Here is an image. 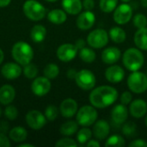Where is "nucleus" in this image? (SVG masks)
I'll use <instances>...</instances> for the list:
<instances>
[{"instance_id":"nucleus-1","label":"nucleus","mask_w":147,"mask_h":147,"mask_svg":"<svg viewBox=\"0 0 147 147\" xmlns=\"http://www.w3.org/2000/svg\"><path fill=\"white\" fill-rule=\"evenodd\" d=\"M117 90L109 85H102L91 90L89 95V101L96 109H106L113 105L118 99Z\"/></svg>"},{"instance_id":"nucleus-2","label":"nucleus","mask_w":147,"mask_h":147,"mask_svg":"<svg viewBox=\"0 0 147 147\" xmlns=\"http://www.w3.org/2000/svg\"><path fill=\"white\" fill-rule=\"evenodd\" d=\"M145 63L143 53L138 47H130L127 49L122 55V64L129 71H140Z\"/></svg>"},{"instance_id":"nucleus-3","label":"nucleus","mask_w":147,"mask_h":147,"mask_svg":"<svg viewBox=\"0 0 147 147\" xmlns=\"http://www.w3.org/2000/svg\"><path fill=\"white\" fill-rule=\"evenodd\" d=\"M12 56L14 59L20 65H26L31 62L34 52L32 47L26 42H16L12 47Z\"/></svg>"},{"instance_id":"nucleus-4","label":"nucleus","mask_w":147,"mask_h":147,"mask_svg":"<svg viewBox=\"0 0 147 147\" xmlns=\"http://www.w3.org/2000/svg\"><path fill=\"white\" fill-rule=\"evenodd\" d=\"M127 84L131 92L143 94L147 90V76L146 73L136 71H132L127 79Z\"/></svg>"},{"instance_id":"nucleus-5","label":"nucleus","mask_w":147,"mask_h":147,"mask_svg":"<svg viewBox=\"0 0 147 147\" xmlns=\"http://www.w3.org/2000/svg\"><path fill=\"white\" fill-rule=\"evenodd\" d=\"M97 110L91 104L81 107L76 114V121L81 127H90L97 121Z\"/></svg>"},{"instance_id":"nucleus-6","label":"nucleus","mask_w":147,"mask_h":147,"mask_svg":"<svg viewBox=\"0 0 147 147\" xmlns=\"http://www.w3.org/2000/svg\"><path fill=\"white\" fill-rule=\"evenodd\" d=\"M23 12L28 18L33 21H40L47 14L46 8L35 0L26 1L23 4Z\"/></svg>"},{"instance_id":"nucleus-7","label":"nucleus","mask_w":147,"mask_h":147,"mask_svg":"<svg viewBox=\"0 0 147 147\" xmlns=\"http://www.w3.org/2000/svg\"><path fill=\"white\" fill-rule=\"evenodd\" d=\"M109 33L102 28H96L90 31L87 36V44L93 49H101L109 43Z\"/></svg>"},{"instance_id":"nucleus-8","label":"nucleus","mask_w":147,"mask_h":147,"mask_svg":"<svg viewBox=\"0 0 147 147\" xmlns=\"http://www.w3.org/2000/svg\"><path fill=\"white\" fill-rule=\"evenodd\" d=\"M74 80L78 87L86 91L93 90L96 84V78L95 74L88 69H82L78 71Z\"/></svg>"},{"instance_id":"nucleus-9","label":"nucleus","mask_w":147,"mask_h":147,"mask_svg":"<svg viewBox=\"0 0 147 147\" xmlns=\"http://www.w3.org/2000/svg\"><path fill=\"white\" fill-rule=\"evenodd\" d=\"M133 8L130 4L124 3L118 5L113 13V19L118 25H125L129 22L133 17Z\"/></svg>"},{"instance_id":"nucleus-10","label":"nucleus","mask_w":147,"mask_h":147,"mask_svg":"<svg viewBox=\"0 0 147 147\" xmlns=\"http://www.w3.org/2000/svg\"><path fill=\"white\" fill-rule=\"evenodd\" d=\"M129 115V111L126 105L124 104H117L114 106L111 109V121L115 126H122L127 120Z\"/></svg>"},{"instance_id":"nucleus-11","label":"nucleus","mask_w":147,"mask_h":147,"mask_svg":"<svg viewBox=\"0 0 147 147\" xmlns=\"http://www.w3.org/2000/svg\"><path fill=\"white\" fill-rule=\"evenodd\" d=\"M95 22L96 16L92 10H84V12H80L76 20L77 27L82 31L90 30L94 26Z\"/></svg>"},{"instance_id":"nucleus-12","label":"nucleus","mask_w":147,"mask_h":147,"mask_svg":"<svg viewBox=\"0 0 147 147\" xmlns=\"http://www.w3.org/2000/svg\"><path fill=\"white\" fill-rule=\"evenodd\" d=\"M78 49L75 45L71 43H65L57 49V57L63 62H69L75 59Z\"/></svg>"},{"instance_id":"nucleus-13","label":"nucleus","mask_w":147,"mask_h":147,"mask_svg":"<svg viewBox=\"0 0 147 147\" xmlns=\"http://www.w3.org/2000/svg\"><path fill=\"white\" fill-rule=\"evenodd\" d=\"M125 71L124 69L117 65H110L104 72L105 78L108 82L111 84H118L123 81L125 78Z\"/></svg>"},{"instance_id":"nucleus-14","label":"nucleus","mask_w":147,"mask_h":147,"mask_svg":"<svg viewBox=\"0 0 147 147\" xmlns=\"http://www.w3.org/2000/svg\"><path fill=\"white\" fill-rule=\"evenodd\" d=\"M26 122L31 128L39 130L46 125L47 118L40 111L31 110L26 115Z\"/></svg>"},{"instance_id":"nucleus-15","label":"nucleus","mask_w":147,"mask_h":147,"mask_svg":"<svg viewBox=\"0 0 147 147\" xmlns=\"http://www.w3.org/2000/svg\"><path fill=\"white\" fill-rule=\"evenodd\" d=\"M129 114L135 119H140L147 114V102L140 98L133 100L129 104Z\"/></svg>"},{"instance_id":"nucleus-16","label":"nucleus","mask_w":147,"mask_h":147,"mask_svg":"<svg viewBox=\"0 0 147 147\" xmlns=\"http://www.w3.org/2000/svg\"><path fill=\"white\" fill-rule=\"evenodd\" d=\"M92 133L94 137L98 140H107L110 134V125L105 120H97L93 124Z\"/></svg>"},{"instance_id":"nucleus-17","label":"nucleus","mask_w":147,"mask_h":147,"mask_svg":"<svg viewBox=\"0 0 147 147\" xmlns=\"http://www.w3.org/2000/svg\"><path fill=\"white\" fill-rule=\"evenodd\" d=\"M32 91L38 96L47 95L51 90L50 80L46 77H40L34 80L31 86Z\"/></svg>"},{"instance_id":"nucleus-18","label":"nucleus","mask_w":147,"mask_h":147,"mask_svg":"<svg viewBox=\"0 0 147 147\" xmlns=\"http://www.w3.org/2000/svg\"><path fill=\"white\" fill-rule=\"evenodd\" d=\"M121 57V50L116 47H109L105 48L101 54L102 60L106 65H114L117 63Z\"/></svg>"},{"instance_id":"nucleus-19","label":"nucleus","mask_w":147,"mask_h":147,"mask_svg":"<svg viewBox=\"0 0 147 147\" xmlns=\"http://www.w3.org/2000/svg\"><path fill=\"white\" fill-rule=\"evenodd\" d=\"M78 110V102L72 98L65 99L59 106V111L62 116L65 118L73 117L77 114Z\"/></svg>"},{"instance_id":"nucleus-20","label":"nucleus","mask_w":147,"mask_h":147,"mask_svg":"<svg viewBox=\"0 0 147 147\" xmlns=\"http://www.w3.org/2000/svg\"><path fill=\"white\" fill-rule=\"evenodd\" d=\"M1 71L3 76L7 79H16L21 75L22 69L16 63H7L2 67Z\"/></svg>"},{"instance_id":"nucleus-21","label":"nucleus","mask_w":147,"mask_h":147,"mask_svg":"<svg viewBox=\"0 0 147 147\" xmlns=\"http://www.w3.org/2000/svg\"><path fill=\"white\" fill-rule=\"evenodd\" d=\"M62 7L64 10L70 15H78L83 9L81 0H62Z\"/></svg>"},{"instance_id":"nucleus-22","label":"nucleus","mask_w":147,"mask_h":147,"mask_svg":"<svg viewBox=\"0 0 147 147\" xmlns=\"http://www.w3.org/2000/svg\"><path fill=\"white\" fill-rule=\"evenodd\" d=\"M15 89L9 84L3 85L0 88V102L3 105H8L13 102L15 98Z\"/></svg>"},{"instance_id":"nucleus-23","label":"nucleus","mask_w":147,"mask_h":147,"mask_svg":"<svg viewBox=\"0 0 147 147\" xmlns=\"http://www.w3.org/2000/svg\"><path fill=\"white\" fill-rule=\"evenodd\" d=\"M135 46L141 51H147V27L139 28L134 36Z\"/></svg>"},{"instance_id":"nucleus-24","label":"nucleus","mask_w":147,"mask_h":147,"mask_svg":"<svg viewBox=\"0 0 147 147\" xmlns=\"http://www.w3.org/2000/svg\"><path fill=\"white\" fill-rule=\"evenodd\" d=\"M109 39L115 44H121L125 42L127 39V34L125 30L122 28L118 27V26L112 27L109 29Z\"/></svg>"},{"instance_id":"nucleus-25","label":"nucleus","mask_w":147,"mask_h":147,"mask_svg":"<svg viewBox=\"0 0 147 147\" xmlns=\"http://www.w3.org/2000/svg\"><path fill=\"white\" fill-rule=\"evenodd\" d=\"M47 18L52 23L59 25V24L64 23L66 21L67 16H66V12L65 10L59 9H55L51 10L48 13Z\"/></svg>"},{"instance_id":"nucleus-26","label":"nucleus","mask_w":147,"mask_h":147,"mask_svg":"<svg viewBox=\"0 0 147 147\" xmlns=\"http://www.w3.org/2000/svg\"><path fill=\"white\" fill-rule=\"evenodd\" d=\"M78 123L77 121H68L61 125L59 132L64 136H71L78 133Z\"/></svg>"},{"instance_id":"nucleus-27","label":"nucleus","mask_w":147,"mask_h":147,"mask_svg":"<svg viewBox=\"0 0 147 147\" xmlns=\"http://www.w3.org/2000/svg\"><path fill=\"white\" fill-rule=\"evenodd\" d=\"M79 58L84 63L90 64L93 63L96 59V53L92 47H84L79 50Z\"/></svg>"},{"instance_id":"nucleus-28","label":"nucleus","mask_w":147,"mask_h":147,"mask_svg":"<svg viewBox=\"0 0 147 147\" xmlns=\"http://www.w3.org/2000/svg\"><path fill=\"white\" fill-rule=\"evenodd\" d=\"M30 35L34 42H41L47 35V29L42 25H35L33 27Z\"/></svg>"},{"instance_id":"nucleus-29","label":"nucleus","mask_w":147,"mask_h":147,"mask_svg":"<svg viewBox=\"0 0 147 147\" xmlns=\"http://www.w3.org/2000/svg\"><path fill=\"white\" fill-rule=\"evenodd\" d=\"M9 138L15 142H21L26 140L28 136V132L25 128L22 127H16L10 130Z\"/></svg>"},{"instance_id":"nucleus-30","label":"nucleus","mask_w":147,"mask_h":147,"mask_svg":"<svg viewBox=\"0 0 147 147\" xmlns=\"http://www.w3.org/2000/svg\"><path fill=\"white\" fill-rule=\"evenodd\" d=\"M93 133L89 127H83L77 133V141L80 145H85L92 137Z\"/></svg>"},{"instance_id":"nucleus-31","label":"nucleus","mask_w":147,"mask_h":147,"mask_svg":"<svg viewBox=\"0 0 147 147\" xmlns=\"http://www.w3.org/2000/svg\"><path fill=\"white\" fill-rule=\"evenodd\" d=\"M105 146H115V147H123L126 146L125 139L118 134L111 135L110 137L107 138V140L104 144Z\"/></svg>"},{"instance_id":"nucleus-32","label":"nucleus","mask_w":147,"mask_h":147,"mask_svg":"<svg viewBox=\"0 0 147 147\" xmlns=\"http://www.w3.org/2000/svg\"><path fill=\"white\" fill-rule=\"evenodd\" d=\"M118 6V0H100L99 7L100 9L104 13L114 12L115 8Z\"/></svg>"},{"instance_id":"nucleus-33","label":"nucleus","mask_w":147,"mask_h":147,"mask_svg":"<svg viewBox=\"0 0 147 147\" xmlns=\"http://www.w3.org/2000/svg\"><path fill=\"white\" fill-rule=\"evenodd\" d=\"M121 132L125 136L132 138L137 134V125L133 121H126L121 127Z\"/></svg>"},{"instance_id":"nucleus-34","label":"nucleus","mask_w":147,"mask_h":147,"mask_svg":"<svg viewBox=\"0 0 147 147\" xmlns=\"http://www.w3.org/2000/svg\"><path fill=\"white\" fill-rule=\"evenodd\" d=\"M43 72L45 77L47 78L48 79H54L58 77L59 73V68L56 64L50 63L46 65Z\"/></svg>"},{"instance_id":"nucleus-35","label":"nucleus","mask_w":147,"mask_h":147,"mask_svg":"<svg viewBox=\"0 0 147 147\" xmlns=\"http://www.w3.org/2000/svg\"><path fill=\"white\" fill-rule=\"evenodd\" d=\"M133 23L135 28H143L147 27V17L146 15L142 13H138L134 16L133 19Z\"/></svg>"},{"instance_id":"nucleus-36","label":"nucleus","mask_w":147,"mask_h":147,"mask_svg":"<svg viewBox=\"0 0 147 147\" xmlns=\"http://www.w3.org/2000/svg\"><path fill=\"white\" fill-rule=\"evenodd\" d=\"M23 73H24L25 77H27L28 78H34L36 77V75L38 73V68L35 65L28 63V65H24Z\"/></svg>"},{"instance_id":"nucleus-37","label":"nucleus","mask_w":147,"mask_h":147,"mask_svg":"<svg viewBox=\"0 0 147 147\" xmlns=\"http://www.w3.org/2000/svg\"><path fill=\"white\" fill-rule=\"evenodd\" d=\"M59 115V110L54 105H49L45 110V116L47 120L50 121H53Z\"/></svg>"},{"instance_id":"nucleus-38","label":"nucleus","mask_w":147,"mask_h":147,"mask_svg":"<svg viewBox=\"0 0 147 147\" xmlns=\"http://www.w3.org/2000/svg\"><path fill=\"white\" fill-rule=\"evenodd\" d=\"M4 115L6 116L7 119L10 120V121H14L16 119L17 115H18V111L17 109L15 106L12 105H9L6 107L5 110H4Z\"/></svg>"},{"instance_id":"nucleus-39","label":"nucleus","mask_w":147,"mask_h":147,"mask_svg":"<svg viewBox=\"0 0 147 147\" xmlns=\"http://www.w3.org/2000/svg\"><path fill=\"white\" fill-rule=\"evenodd\" d=\"M56 147H76L78 146V143L70 138H64L59 140L56 144H55Z\"/></svg>"},{"instance_id":"nucleus-40","label":"nucleus","mask_w":147,"mask_h":147,"mask_svg":"<svg viewBox=\"0 0 147 147\" xmlns=\"http://www.w3.org/2000/svg\"><path fill=\"white\" fill-rule=\"evenodd\" d=\"M120 101H121V104H124L126 106L129 105L131 103V102L133 101V95H132L131 91L122 92L120 96Z\"/></svg>"},{"instance_id":"nucleus-41","label":"nucleus","mask_w":147,"mask_h":147,"mask_svg":"<svg viewBox=\"0 0 147 147\" xmlns=\"http://www.w3.org/2000/svg\"><path fill=\"white\" fill-rule=\"evenodd\" d=\"M129 147H147V141L143 139H136L134 140H132L129 145Z\"/></svg>"},{"instance_id":"nucleus-42","label":"nucleus","mask_w":147,"mask_h":147,"mask_svg":"<svg viewBox=\"0 0 147 147\" xmlns=\"http://www.w3.org/2000/svg\"><path fill=\"white\" fill-rule=\"evenodd\" d=\"M83 8L85 10H92L95 8L94 0H83Z\"/></svg>"},{"instance_id":"nucleus-43","label":"nucleus","mask_w":147,"mask_h":147,"mask_svg":"<svg viewBox=\"0 0 147 147\" xmlns=\"http://www.w3.org/2000/svg\"><path fill=\"white\" fill-rule=\"evenodd\" d=\"M10 146V143L4 134L0 133V147Z\"/></svg>"},{"instance_id":"nucleus-44","label":"nucleus","mask_w":147,"mask_h":147,"mask_svg":"<svg viewBox=\"0 0 147 147\" xmlns=\"http://www.w3.org/2000/svg\"><path fill=\"white\" fill-rule=\"evenodd\" d=\"M8 131H9V123L5 121H0V133L5 134Z\"/></svg>"},{"instance_id":"nucleus-45","label":"nucleus","mask_w":147,"mask_h":147,"mask_svg":"<svg viewBox=\"0 0 147 147\" xmlns=\"http://www.w3.org/2000/svg\"><path fill=\"white\" fill-rule=\"evenodd\" d=\"M85 146L87 147H100L101 146V144L99 143V141H98V140H90L86 144H85Z\"/></svg>"},{"instance_id":"nucleus-46","label":"nucleus","mask_w":147,"mask_h":147,"mask_svg":"<svg viewBox=\"0 0 147 147\" xmlns=\"http://www.w3.org/2000/svg\"><path fill=\"white\" fill-rule=\"evenodd\" d=\"M85 45H86V42H85V40H83V39H78V40H77L76 42H75V46H76V47L78 49V51L81 50L82 48L85 47Z\"/></svg>"},{"instance_id":"nucleus-47","label":"nucleus","mask_w":147,"mask_h":147,"mask_svg":"<svg viewBox=\"0 0 147 147\" xmlns=\"http://www.w3.org/2000/svg\"><path fill=\"white\" fill-rule=\"evenodd\" d=\"M77 73H78V71H77L76 69L71 68V69H69V70L67 71L66 75H67V78H68L69 79H75V78H76V76H77Z\"/></svg>"},{"instance_id":"nucleus-48","label":"nucleus","mask_w":147,"mask_h":147,"mask_svg":"<svg viewBox=\"0 0 147 147\" xmlns=\"http://www.w3.org/2000/svg\"><path fill=\"white\" fill-rule=\"evenodd\" d=\"M11 0H0V7H5L9 4Z\"/></svg>"},{"instance_id":"nucleus-49","label":"nucleus","mask_w":147,"mask_h":147,"mask_svg":"<svg viewBox=\"0 0 147 147\" xmlns=\"http://www.w3.org/2000/svg\"><path fill=\"white\" fill-rule=\"evenodd\" d=\"M140 3L144 8H147V0H140Z\"/></svg>"},{"instance_id":"nucleus-50","label":"nucleus","mask_w":147,"mask_h":147,"mask_svg":"<svg viewBox=\"0 0 147 147\" xmlns=\"http://www.w3.org/2000/svg\"><path fill=\"white\" fill-rule=\"evenodd\" d=\"M3 53L2 49H0V64L3 62Z\"/></svg>"},{"instance_id":"nucleus-51","label":"nucleus","mask_w":147,"mask_h":147,"mask_svg":"<svg viewBox=\"0 0 147 147\" xmlns=\"http://www.w3.org/2000/svg\"><path fill=\"white\" fill-rule=\"evenodd\" d=\"M23 146H29V147H34L33 145H30V144H22V145H20L19 147H23Z\"/></svg>"},{"instance_id":"nucleus-52","label":"nucleus","mask_w":147,"mask_h":147,"mask_svg":"<svg viewBox=\"0 0 147 147\" xmlns=\"http://www.w3.org/2000/svg\"><path fill=\"white\" fill-rule=\"evenodd\" d=\"M121 2H123V3H129V2H131L132 0H121Z\"/></svg>"},{"instance_id":"nucleus-53","label":"nucleus","mask_w":147,"mask_h":147,"mask_svg":"<svg viewBox=\"0 0 147 147\" xmlns=\"http://www.w3.org/2000/svg\"><path fill=\"white\" fill-rule=\"evenodd\" d=\"M145 124H146V126L147 127V114L146 115V118H145Z\"/></svg>"},{"instance_id":"nucleus-54","label":"nucleus","mask_w":147,"mask_h":147,"mask_svg":"<svg viewBox=\"0 0 147 147\" xmlns=\"http://www.w3.org/2000/svg\"><path fill=\"white\" fill-rule=\"evenodd\" d=\"M46 1H48V2H55V1H58V0H46Z\"/></svg>"},{"instance_id":"nucleus-55","label":"nucleus","mask_w":147,"mask_h":147,"mask_svg":"<svg viewBox=\"0 0 147 147\" xmlns=\"http://www.w3.org/2000/svg\"><path fill=\"white\" fill-rule=\"evenodd\" d=\"M1 115H2V110H1V109H0V116H1Z\"/></svg>"},{"instance_id":"nucleus-56","label":"nucleus","mask_w":147,"mask_h":147,"mask_svg":"<svg viewBox=\"0 0 147 147\" xmlns=\"http://www.w3.org/2000/svg\"><path fill=\"white\" fill-rule=\"evenodd\" d=\"M146 76H147V70H146Z\"/></svg>"}]
</instances>
